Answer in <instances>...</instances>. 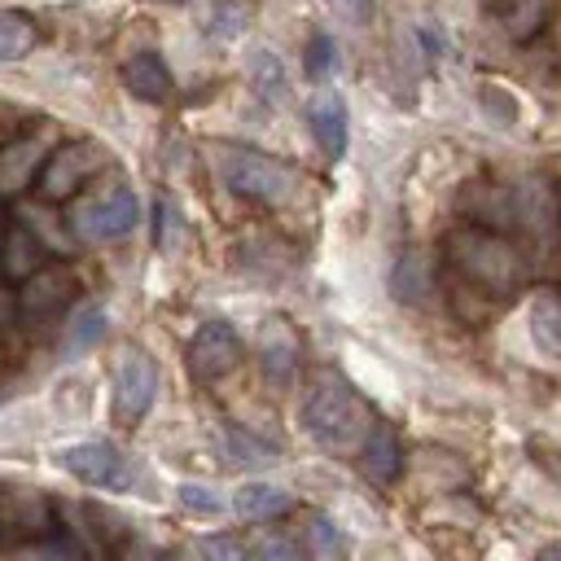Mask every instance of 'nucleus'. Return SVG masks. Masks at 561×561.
<instances>
[{"mask_svg":"<svg viewBox=\"0 0 561 561\" xmlns=\"http://www.w3.org/2000/svg\"><path fill=\"white\" fill-rule=\"evenodd\" d=\"M232 508H237L245 522H267V517H276V513L289 508V495H285L280 486H272V482H245V486H237Z\"/></svg>","mask_w":561,"mask_h":561,"instance_id":"nucleus-17","label":"nucleus"},{"mask_svg":"<svg viewBox=\"0 0 561 561\" xmlns=\"http://www.w3.org/2000/svg\"><path fill=\"white\" fill-rule=\"evenodd\" d=\"M224 180L250 197V202H280L289 188H294V171L263 158V153H245V149H232L224 153Z\"/></svg>","mask_w":561,"mask_h":561,"instance_id":"nucleus-8","label":"nucleus"},{"mask_svg":"<svg viewBox=\"0 0 561 561\" xmlns=\"http://www.w3.org/2000/svg\"><path fill=\"white\" fill-rule=\"evenodd\" d=\"M48 153H53L48 127L9 140V145L0 149V193H18V188H26L31 180H39V167L48 162Z\"/></svg>","mask_w":561,"mask_h":561,"instance_id":"nucleus-10","label":"nucleus"},{"mask_svg":"<svg viewBox=\"0 0 561 561\" xmlns=\"http://www.w3.org/2000/svg\"><path fill=\"white\" fill-rule=\"evenodd\" d=\"M175 500H180L188 513H197V517L224 513V500H219L210 486H202V482H180V486H175Z\"/></svg>","mask_w":561,"mask_h":561,"instance_id":"nucleus-23","label":"nucleus"},{"mask_svg":"<svg viewBox=\"0 0 561 561\" xmlns=\"http://www.w3.org/2000/svg\"><path fill=\"white\" fill-rule=\"evenodd\" d=\"M557 206H561V197H557ZM557 215H561V210H557Z\"/></svg>","mask_w":561,"mask_h":561,"instance_id":"nucleus-31","label":"nucleus"},{"mask_svg":"<svg viewBox=\"0 0 561 561\" xmlns=\"http://www.w3.org/2000/svg\"><path fill=\"white\" fill-rule=\"evenodd\" d=\"M254 70H250V83L263 92V101H272V105H280L285 96H289V88H285V75H280V61L272 57V53H254V61H250Z\"/></svg>","mask_w":561,"mask_h":561,"instance_id":"nucleus-19","label":"nucleus"},{"mask_svg":"<svg viewBox=\"0 0 561 561\" xmlns=\"http://www.w3.org/2000/svg\"><path fill=\"white\" fill-rule=\"evenodd\" d=\"M307 123H311L320 149H324L329 158H342V149H346V110H342V101H337L333 92H320V96L307 105Z\"/></svg>","mask_w":561,"mask_h":561,"instance_id":"nucleus-15","label":"nucleus"},{"mask_svg":"<svg viewBox=\"0 0 561 561\" xmlns=\"http://www.w3.org/2000/svg\"><path fill=\"white\" fill-rule=\"evenodd\" d=\"M263 561H298V557H294V543L289 539H267L263 543Z\"/></svg>","mask_w":561,"mask_h":561,"instance_id":"nucleus-28","label":"nucleus"},{"mask_svg":"<svg viewBox=\"0 0 561 561\" xmlns=\"http://www.w3.org/2000/svg\"><path fill=\"white\" fill-rule=\"evenodd\" d=\"M35 39H39V31L26 13H18V9L0 13V61H22L35 48Z\"/></svg>","mask_w":561,"mask_h":561,"instance_id":"nucleus-18","label":"nucleus"},{"mask_svg":"<svg viewBox=\"0 0 561 561\" xmlns=\"http://www.w3.org/2000/svg\"><path fill=\"white\" fill-rule=\"evenodd\" d=\"M140 219V202L114 184V188H101L92 197H83L75 206V232L88 237V241H114V237H127Z\"/></svg>","mask_w":561,"mask_h":561,"instance_id":"nucleus-6","label":"nucleus"},{"mask_svg":"<svg viewBox=\"0 0 561 561\" xmlns=\"http://www.w3.org/2000/svg\"><path fill=\"white\" fill-rule=\"evenodd\" d=\"M44 263H48V254H44V241L35 237V228L9 219V224L0 228V280L22 285V280L35 276Z\"/></svg>","mask_w":561,"mask_h":561,"instance_id":"nucleus-11","label":"nucleus"},{"mask_svg":"<svg viewBox=\"0 0 561 561\" xmlns=\"http://www.w3.org/2000/svg\"><path fill=\"white\" fill-rule=\"evenodd\" d=\"M543 465H548V469H552V478L561 482V460H543Z\"/></svg>","mask_w":561,"mask_h":561,"instance_id":"nucleus-30","label":"nucleus"},{"mask_svg":"<svg viewBox=\"0 0 561 561\" xmlns=\"http://www.w3.org/2000/svg\"><path fill=\"white\" fill-rule=\"evenodd\" d=\"M302 430L324 447V451H359L368 425H373V412L368 403L359 399V390H351L337 373H320L307 394H302Z\"/></svg>","mask_w":561,"mask_h":561,"instance_id":"nucleus-2","label":"nucleus"},{"mask_svg":"<svg viewBox=\"0 0 561 561\" xmlns=\"http://www.w3.org/2000/svg\"><path fill=\"white\" fill-rule=\"evenodd\" d=\"M105 162H110V153H105L96 140H88V136L66 140V145H57V149L48 153V162L39 167V193L53 197V202H66V197H75Z\"/></svg>","mask_w":561,"mask_h":561,"instance_id":"nucleus-3","label":"nucleus"},{"mask_svg":"<svg viewBox=\"0 0 561 561\" xmlns=\"http://www.w3.org/2000/svg\"><path fill=\"white\" fill-rule=\"evenodd\" d=\"M241 351L245 346H241V337H237L232 324L206 320L193 333V342H188V368H193L197 381H219V377H228L241 364Z\"/></svg>","mask_w":561,"mask_h":561,"instance_id":"nucleus-9","label":"nucleus"},{"mask_svg":"<svg viewBox=\"0 0 561 561\" xmlns=\"http://www.w3.org/2000/svg\"><path fill=\"white\" fill-rule=\"evenodd\" d=\"M57 465L70 478H79L88 486H101V491H131L136 486V473H131L127 456L114 443H105V438H83V443L61 447L57 451Z\"/></svg>","mask_w":561,"mask_h":561,"instance_id":"nucleus-5","label":"nucleus"},{"mask_svg":"<svg viewBox=\"0 0 561 561\" xmlns=\"http://www.w3.org/2000/svg\"><path fill=\"white\" fill-rule=\"evenodd\" d=\"M228 451L237 465H272L276 460V447L259 443L254 434H241V430H228Z\"/></svg>","mask_w":561,"mask_h":561,"instance_id":"nucleus-21","label":"nucleus"},{"mask_svg":"<svg viewBox=\"0 0 561 561\" xmlns=\"http://www.w3.org/2000/svg\"><path fill=\"white\" fill-rule=\"evenodd\" d=\"M153 394H158V368L145 351L136 346H123L114 368H110V403H114V416L123 425H136L149 408H153Z\"/></svg>","mask_w":561,"mask_h":561,"instance_id":"nucleus-4","label":"nucleus"},{"mask_svg":"<svg viewBox=\"0 0 561 561\" xmlns=\"http://www.w3.org/2000/svg\"><path fill=\"white\" fill-rule=\"evenodd\" d=\"M259 364L272 386H289L298 377V337L285 320H267L259 333Z\"/></svg>","mask_w":561,"mask_h":561,"instance_id":"nucleus-12","label":"nucleus"},{"mask_svg":"<svg viewBox=\"0 0 561 561\" xmlns=\"http://www.w3.org/2000/svg\"><path fill=\"white\" fill-rule=\"evenodd\" d=\"M491 9L513 39H535L552 18V0H491Z\"/></svg>","mask_w":561,"mask_h":561,"instance_id":"nucleus-16","label":"nucleus"},{"mask_svg":"<svg viewBox=\"0 0 561 561\" xmlns=\"http://www.w3.org/2000/svg\"><path fill=\"white\" fill-rule=\"evenodd\" d=\"M390 289H394L403 302H421V298L430 294V267H425L416 254H408V259L394 267V280H390Z\"/></svg>","mask_w":561,"mask_h":561,"instance_id":"nucleus-20","label":"nucleus"},{"mask_svg":"<svg viewBox=\"0 0 561 561\" xmlns=\"http://www.w3.org/2000/svg\"><path fill=\"white\" fill-rule=\"evenodd\" d=\"M333 70V39L329 35H316L311 44H307V75L311 79H324Z\"/></svg>","mask_w":561,"mask_h":561,"instance_id":"nucleus-25","label":"nucleus"},{"mask_svg":"<svg viewBox=\"0 0 561 561\" xmlns=\"http://www.w3.org/2000/svg\"><path fill=\"white\" fill-rule=\"evenodd\" d=\"M75 298H79V276L61 263H44L35 276H26L18 285V316L44 324V320L66 316L75 307Z\"/></svg>","mask_w":561,"mask_h":561,"instance_id":"nucleus-7","label":"nucleus"},{"mask_svg":"<svg viewBox=\"0 0 561 561\" xmlns=\"http://www.w3.org/2000/svg\"><path fill=\"white\" fill-rule=\"evenodd\" d=\"M307 548H311L316 561H337V552H342V535H337V526H333L329 517H316V522L307 526Z\"/></svg>","mask_w":561,"mask_h":561,"instance_id":"nucleus-22","label":"nucleus"},{"mask_svg":"<svg viewBox=\"0 0 561 561\" xmlns=\"http://www.w3.org/2000/svg\"><path fill=\"white\" fill-rule=\"evenodd\" d=\"M355 460H359V469L373 478V482H394L399 473H403V447H399V434L386 425V421H373L368 425V434H364V443H359V451H355Z\"/></svg>","mask_w":561,"mask_h":561,"instance_id":"nucleus-13","label":"nucleus"},{"mask_svg":"<svg viewBox=\"0 0 561 561\" xmlns=\"http://www.w3.org/2000/svg\"><path fill=\"white\" fill-rule=\"evenodd\" d=\"M333 9L346 18V22H364L373 13V0H333Z\"/></svg>","mask_w":561,"mask_h":561,"instance_id":"nucleus-27","label":"nucleus"},{"mask_svg":"<svg viewBox=\"0 0 561 561\" xmlns=\"http://www.w3.org/2000/svg\"><path fill=\"white\" fill-rule=\"evenodd\" d=\"M447 272L465 294H478L486 307L513 298L526 285V254L513 245L508 232L460 224L447 237Z\"/></svg>","mask_w":561,"mask_h":561,"instance_id":"nucleus-1","label":"nucleus"},{"mask_svg":"<svg viewBox=\"0 0 561 561\" xmlns=\"http://www.w3.org/2000/svg\"><path fill=\"white\" fill-rule=\"evenodd\" d=\"M197 548H202V561H254L237 535H206Z\"/></svg>","mask_w":561,"mask_h":561,"instance_id":"nucleus-24","label":"nucleus"},{"mask_svg":"<svg viewBox=\"0 0 561 561\" xmlns=\"http://www.w3.org/2000/svg\"><path fill=\"white\" fill-rule=\"evenodd\" d=\"M123 83H127L131 96L153 101V105L171 96V70H167V61H162L158 53H136V57L123 66Z\"/></svg>","mask_w":561,"mask_h":561,"instance_id":"nucleus-14","label":"nucleus"},{"mask_svg":"<svg viewBox=\"0 0 561 561\" xmlns=\"http://www.w3.org/2000/svg\"><path fill=\"white\" fill-rule=\"evenodd\" d=\"M535 561H561V543H548V548H539V552H535Z\"/></svg>","mask_w":561,"mask_h":561,"instance_id":"nucleus-29","label":"nucleus"},{"mask_svg":"<svg viewBox=\"0 0 561 561\" xmlns=\"http://www.w3.org/2000/svg\"><path fill=\"white\" fill-rule=\"evenodd\" d=\"M96 333H105V311H88V316H83V320L75 324V333H70V342H66V346L75 351V346H83V342H92Z\"/></svg>","mask_w":561,"mask_h":561,"instance_id":"nucleus-26","label":"nucleus"}]
</instances>
